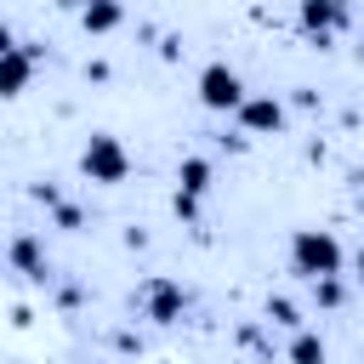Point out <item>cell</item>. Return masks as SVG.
<instances>
[{"instance_id": "obj_12", "label": "cell", "mask_w": 364, "mask_h": 364, "mask_svg": "<svg viewBox=\"0 0 364 364\" xmlns=\"http://www.w3.org/2000/svg\"><path fill=\"white\" fill-rule=\"evenodd\" d=\"M267 324H284V330H301V307L290 301V296H267Z\"/></svg>"}, {"instance_id": "obj_7", "label": "cell", "mask_w": 364, "mask_h": 364, "mask_svg": "<svg viewBox=\"0 0 364 364\" xmlns=\"http://www.w3.org/2000/svg\"><path fill=\"white\" fill-rule=\"evenodd\" d=\"M296 23H301V28L324 46V34L347 23V6H336V0H301V6H296Z\"/></svg>"}, {"instance_id": "obj_13", "label": "cell", "mask_w": 364, "mask_h": 364, "mask_svg": "<svg viewBox=\"0 0 364 364\" xmlns=\"http://www.w3.org/2000/svg\"><path fill=\"white\" fill-rule=\"evenodd\" d=\"M313 301H318V307H341V301H347L341 279H318V284H313Z\"/></svg>"}, {"instance_id": "obj_8", "label": "cell", "mask_w": 364, "mask_h": 364, "mask_svg": "<svg viewBox=\"0 0 364 364\" xmlns=\"http://www.w3.org/2000/svg\"><path fill=\"white\" fill-rule=\"evenodd\" d=\"M125 23V11L114 6V0H91V6H80V28L85 34H114Z\"/></svg>"}, {"instance_id": "obj_4", "label": "cell", "mask_w": 364, "mask_h": 364, "mask_svg": "<svg viewBox=\"0 0 364 364\" xmlns=\"http://www.w3.org/2000/svg\"><path fill=\"white\" fill-rule=\"evenodd\" d=\"M182 313H188V290H182L176 279L159 273V279L142 284V318H154V324H176Z\"/></svg>"}, {"instance_id": "obj_6", "label": "cell", "mask_w": 364, "mask_h": 364, "mask_svg": "<svg viewBox=\"0 0 364 364\" xmlns=\"http://www.w3.org/2000/svg\"><path fill=\"white\" fill-rule=\"evenodd\" d=\"M28 74H34V51L6 40L0 46V97H23L28 91Z\"/></svg>"}, {"instance_id": "obj_11", "label": "cell", "mask_w": 364, "mask_h": 364, "mask_svg": "<svg viewBox=\"0 0 364 364\" xmlns=\"http://www.w3.org/2000/svg\"><path fill=\"white\" fill-rule=\"evenodd\" d=\"M284 358L290 364H324V336L318 330H296L290 347H284Z\"/></svg>"}, {"instance_id": "obj_16", "label": "cell", "mask_w": 364, "mask_h": 364, "mask_svg": "<svg viewBox=\"0 0 364 364\" xmlns=\"http://www.w3.org/2000/svg\"><path fill=\"white\" fill-rule=\"evenodd\" d=\"M353 267H358V284H364V245H358V256H353Z\"/></svg>"}, {"instance_id": "obj_2", "label": "cell", "mask_w": 364, "mask_h": 364, "mask_svg": "<svg viewBox=\"0 0 364 364\" xmlns=\"http://www.w3.org/2000/svg\"><path fill=\"white\" fill-rule=\"evenodd\" d=\"M80 171H85V182H97V188H119V182L131 176V154H125L119 136L91 131L85 148H80Z\"/></svg>"}, {"instance_id": "obj_10", "label": "cell", "mask_w": 364, "mask_h": 364, "mask_svg": "<svg viewBox=\"0 0 364 364\" xmlns=\"http://www.w3.org/2000/svg\"><path fill=\"white\" fill-rule=\"evenodd\" d=\"M11 267H17L23 279H46V256H40V239H34V233H17V239H11Z\"/></svg>"}, {"instance_id": "obj_9", "label": "cell", "mask_w": 364, "mask_h": 364, "mask_svg": "<svg viewBox=\"0 0 364 364\" xmlns=\"http://www.w3.org/2000/svg\"><path fill=\"white\" fill-rule=\"evenodd\" d=\"M210 176H216V171H210V159H205V154H188V159L176 165V188H182V193H193V199H205Z\"/></svg>"}, {"instance_id": "obj_14", "label": "cell", "mask_w": 364, "mask_h": 364, "mask_svg": "<svg viewBox=\"0 0 364 364\" xmlns=\"http://www.w3.org/2000/svg\"><path fill=\"white\" fill-rule=\"evenodd\" d=\"M171 210H176L182 222H199V199H193V193H182V188H176V199H171Z\"/></svg>"}, {"instance_id": "obj_15", "label": "cell", "mask_w": 364, "mask_h": 364, "mask_svg": "<svg viewBox=\"0 0 364 364\" xmlns=\"http://www.w3.org/2000/svg\"><path fill=\"white\" fill-rule=\"evenodd\" d=\"M51 216H57V228H80V222H85V216H80V210H74V205H57V210H51Z\"/></svg>"}, {"instance_id": "obj_3", "label": "cell", "mask_w": 364, "mask_h": 364, "mask_svg": "<svg viewBox=\"0 0 364 364\" xmlns=\"http://www.w3.org/2000/svg\"><path fill=\"white\" fill-rule=\"evenodd\" d=\"M245 80H239V68H228V63H205L199 68V102L210 108V114H239L245 108Z\"/></svg>"}, {"instance_id": "obj_1", "label": "cell", "mask_w": 364, "mask_h": 364, "mask_svg": "<svg viewBox=\"0 0 364 364\" xmlns=\"http://www.w3.org/2000/svg\"><path fill=\"white\" fill-rule=\"evenodd\" d=\"M341 239L330 233V228H296L290 233V267L307 279V284H318V279H341Z\"/></svg>"}, {"instance_id": "obj_5", "label": "cell", "mask_w": 364, "mask_h": 364, "mask_svg": "<svg viewBox=\"0 0 364 364\" xmlns=\"http://www.w3.org/2000/svg\"><path fill=\"white\" fill-rule=\"evenodd\" d=\"M233 119H239L245 136H279V131H284V102H279L273 91H267V97H245V108H239Z\"/></svg>"}]
</instances>
